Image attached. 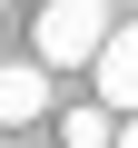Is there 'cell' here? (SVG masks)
I'll return each instance as SVG.
<instances>
[{
	"label": "cell",
	"mask_w": 138,
	"mask_h": 148,
	"mask_svg": "<svg viewBox=\"0 0 138 148\" xmlns=\"http://www.w3.org/2000/svg\"><path fill=\"white\" fill-rule=\"evenodd\" d=\"M109 40H118V10L109 0H40V20H30L40 69H99Z\"/></svg>",
	"instance_id": "6da1fadb"
},
{
	"label": "cell",
	"mask_w": 138,
	"mask_h": 148,
	"mask_svg": "<svg viewBox=\"0 0 138 148\" xmlns=\"http://www.w3.org/2000/svg\"><path fill=\"white\" fill-rule=\"evenodd\" d=\"M99 109L138 119V20H118V40L99 49Z\"/></svg>",
	"instance_id": "7a4b0ae2"
},
{
	"label": "cell",
	"mask_w": 138,
	"mask_h": 148,
	"mask_svg": "<svg viewBox=\"0 0 138 148\" xmlns=\"http://www.w3.org/2000/svg\"><path fill=\"white\" fill-rule=\"evenodd\" d=\"M49 119V69L40 59H0V128H30Z\"/></svg>",
	"instance_id": "3957f363"
},
{
	"label": "cell",
	"mask_w": 138,
	"mask_h": 148,
	"mask_svg": "<svg viewBox=\"0 0 138 148\" xmlns=\"http://www.w3.org/2000/svg\"><path fill=\"white\" fill-rule=\"evenodd\" d=\"M118 128H128L118 109H69V119H59V138H69V148H118Z\"/></svg>",
	"instance_id": "277c9868"
},
{
	"label": "cell",
	"mask_w": 138,
	"mask_h": 148,
	"mask_svg": "<svg viewBox=\"0 0 138 148\" xmlns=\"http://www.w3.org/2000/svg\"><path fill=\"white\" fill-rule=\"evenodd\" d=\"M118 148H138V119H128V128H118Z\"/></svg>",
	"instance_id": "5b68a950"
}]
</instances>
